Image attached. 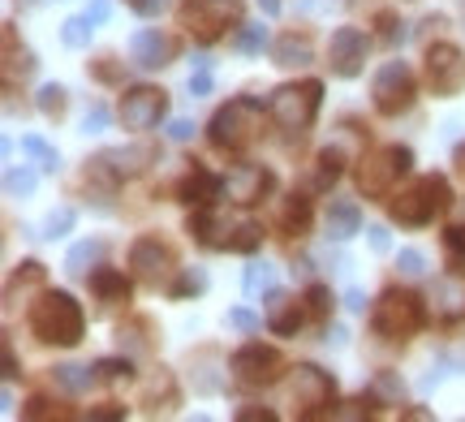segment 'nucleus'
I'll return each mask as SVG.
<instances>
[{"label": "nucleus", "instance_id": "nucleus-1", "mask_svg": "<svg viewBox=\"0 0 465 422\" xmlns=\"http://www.w3.org/2000/svg\"><path fill=\"white\" fill-rule=\"evenodd\" d=\"M185 233L194 237L207 250H232V254H254L263 246V224L246 216H229V211H216V207H199Z\"/></svg>", "mask_w": 465, "mask_h": 422}, {"label": "nucleus", "instance_id": "nucleus-2", "mask_svg": "<svg viewBox=\"0 0 465 422\" xmlns=\"http://www.w3.org/2000/svg\"><path fill=\"white\" fill-rule=\"evenodd\" d=\"M449 207H452L449 177L427 172V177H418V182H410V186L392 190L388 216H392V224H401V229H422V224H431L435 216H444Z\"/></svg>", "mask_w": 465, "mask_h": 422}, {"label": "nucleus", "instance_id": "nucleus-3", "mask_svg": "<svg viewBox=\"0 0 465 422\" xmlns=\"http://www.w3.org/2000/svg\"><path fill=\"white\" fill-rule=\"evenodd\" d=\"M26 323H31L35 340H44V345H61V349H74V345L83 340V332H86L83 306L74 302L69 293H44V298L31 306Z\"/></svg>", "mask_w": 465, "mask_h": 422}, {"label": "nucleus", "instance_id": "nucleus-4", "mask_svg": "<svg viewBox=\"0 0 465 422\" xmlns=\"http://www.w3.org/2000/svg\"><path fill=\"white\" fill-rule=\"evenodd\" d=\"M319 103H323V83H319V78H302V83H284L272 91L267 117L281 125L284 138H302L315 125Z\"/></svg>", "mask_w": 465, "mask_h": 422}, {"label": "nucleus", "instance_id": "nucleus-5", "mask_svg": "<svg viewBox=\"0 0 465 422\" xmlns=\"http://www.w3.org/2000/svg\"><path fill=\"white\" fill-rule=\"evenodd\" d=\"M259 134H263V103L250 100V95H237V100H229L216 113V117H212V125H207L212 147H216V152H229V155L246 152V147Z\"/></svg>", "mask_w": 465, "mask_h": 422}, {"label": "nucleus", "instance_id": "nucleus-6", "mask_svg": "<svg viewBox=\"0 0 465 422\" xmlns=\"http://www.w3.org/2000/svg\"><path fill=\"white\" fill-rule=\"evenodd\" d=\"M414 169V152L401 147V142H388V147H375L358 160V194L362 199H392V190L401 186V177Z\"/></svg>", "mask_w": 465, "mask_h": 422}, {"label": "nucleus", "instance_id": "nucleus-7", "mask_svg": "<svg viewBox=\"0 0 465 422\" xmlns=\"http://www.w3.org/2000/svg\"><path fill=\"white\" fill-rule=\"evenodd\" d=\"M422 323H427V306L410 289H383L371 310V328L383 340H410L422 332Z\"/></svg>", "mask_w": 465, "mask_h": 422}, {"label": "nucleus", "instance_id": "nucleus-8", "mask_svg": "<svg viewBox=\"0 0 465 422\" xmlns=\"http://www.w3.org/2000/svg\"><path fill=\"white\" fill-rule=\"evenodd\" d=\"M242 9L246 0H182L177 22L185 26V34H194V44H216L232 26H242Z\"/></svg>", "mask_w": 465, "mask_h": 422}, {"label": "nucleus", "instance_id": "nucleus-9", "mask_svg": "<svg viewBox=\"0 0 465 422\" xmlns=\"http://www.w3.org/2000/svg\"><path fill=\"white\" fill-rule=\"evenodd\" d=\"M414 95H418V83H414V69L405 61H383V69L375 74L371 83V103L380 117H401L414 108Z\"/></svg>", "mask_w": 465, "mask_h": 422}, {"label": "nucleus", "instance_id": "nucleus-10", "mask_svg": "<svg viewBox=\"0 0 465 422\" xmlns=\"http://www.w3.org/2000/svg\"><path fill=\"white\" fill-rule=\"evenodd\" d=\"M289 397L298 406L302 418H319V414H332L336 406V379L328 371H319L311 362L293 367V384H289Z\"/></svg>", "mask_w": 465, "mask_h": 422}, {"label": "nucleus", "instance_id": "nucleus-11", "mask_svg": "<svg viewBox=\"0 0 465 422\" xmlns=\"http://www.w3.org/2000/svg\"><path fill=\"white\" fill-rule=\"evenodd\" d=\"M232 379L242 384V388H267V384H276L284 371V358L281 349H272V345H263V340H250V345H242L237 354H232Z\"/></svg>", "mask_w": 465, "mask_h": 422}, {"label": "nucleus", "instance_id": "nucleus-12", "mask_svg": "<svg viewBox=\"0 0 465 422\" xmlns=\"http://www.w3.org/2000/svg\"><path fill=\"white\" fill-rule=\"evenodd\" d=\"M130 271L138 285L160 289V285H168V276L177 271V259L168 250V241H160V237H138L130 246Z\"/></svg>", "mask_w": 465, "mask_h": 422}, {"label": "nucleus", "instance_id": "nucleus-13", "mask_svg": "<svg viewBox=\"0 0 465 422\" xmlns=\"http://www.w3.org/2000/svg\"><path fill=\"white\" fill-rule=\"evenodd\" d=\"M164 113H168V95L160 91V86H130V91L121 95V108H116L121 125L134 130V134H143V130H151V125H160Z\"/></svg>", "mask_w": 465, "mask_h": 422}, {"label": "nucleus", "instance_id": "nucleus-14", "mask_svg": "<svg viewBox=\"0 0 465 422\" xmlns=\"http://www.w3.org/2000/svg\"><path fill=\"white\" fill-rule=\"evenodd\" d=\"M427 86L435 95L465 91V52L457 44H431L427 48Z\"/></svg>", "mask_w": 465, "mask_h": 422}, {"label": "nucleus", "instance_id": "nucleus-15", "mask_svg": "<svg viewBox=\"0 0 465 422\" xmlns=\"http://www.w3.org/2000/svg\"><path fill=\"white\" fill-rule=\"evenodd\" d=\"M366 52H371V39L358 26H336L328 39V65L336 78H358L366 69Z\"/></svg>", "mask_w": 465, "mask_h": 422}, {"label": "nucleus", "instance_id": "nucleus-16", "mask_svg": "<svg viewBox=\"0 0 465 422\" xmlns=\"http://www.w3.org/2000/svg\"><path fill=\"white\" fill-rule=\"evenodd\" d=\"M272 190H276V177H272V169H263V164H237V169L224 177V194L242 207L263 203Z\"/></svg>", "mask_w": 465, "mask_h": 422}, {"label": "nucleus", "instance_id": "nucleus-17", "mask_svg": "<svg viewBox=\"0 0 465 422\" xmlns=\"http://www.w3.org/2000/svg\"><path fill=\"white\" fill-rule=\"evenodd\" d=\"M173 52H177V44L160 31H138L130 39V61L138 69H164L173 61Z\"/></svg>", "mask_w": 465, "mask_h": 422}, {"label": "nucleus", "instance_id": "nucleus-18", "mask_svg": "<svg viewBox=\"0 0 465 422\" xmlns=\"http://www.w3.org/2000/svg\"><path fill=\"white\" fill-rule=\"evenodd\" d=\"M302 323H306V310H302L298 298H289L281 289H267V328L276 337H293Z\"/></svg>", "mask_w": 465, "mask_h": 422}, {"label": "nucleus", "instance_id": "nucleus-19", "mask_svg": "<svg viewBox=\"0 0 465 422\" xmlns=\"http://www.w3.org/2000/svg\"><path fill=\"white\" fill-rule=\"evenodd\" d=\"M220 190H224V182H220L216 172H207L199 160H194V164H190V172L177 182V199H182V203H190V207H207Z\"/></svg>", "mask_w": 465, "mask_h": 422}, {"label": "nucleus", "instance_id": "nucleus-20", "mask_svg": "<svg viewBox=\"0 0 465 422\" xmlns=\"http://www.w3.org/2000/svg\"><path fill=\"white\" fill-rule=\"evenodd\" d=\"M272 61L281 69H302V65H311L315 61V48H311V34L306 31H284L276 44H272Z\"/></svg>", "mask_w": 465, "mask_h": 422}, {"label": "nucleus", "instance_id": "nucleus-21", "mask_svg": "<svg viewBox=\"0 0 465 422\" xmlns=\"http://www.w3.org/2000/svg\"><path fill=\"white\" fill-rule=\"evenodd\" d=\"M435 315L444 323L465 319V280L452 271L444 280H435Z\"/></svg>", "mask_w": 465, "mask_h": 422}, {"label": "nucleus", "instance_id": "nucleus-22", "mask_svg": "<svg viewBox=\"0 0 465 422\" xmlns=\"http://www.w3.org/2000/svg\"><path fill=\"white\" fill-rule=\"evenodd\" d=\"M353 233H362V207L353 199H332V207H328V237L349 241Z\"/></svg>", "mask_w": 465, "mask_h": 422}, {"label": "nucleus", "instance_id": "nucleus-23", "mask_svg": "<svg viewBox=\"0 0 465 422\" xmlns=\"http://www.w3.org/2000/svg\"><path fill=\"white\" fill-rule=\"evenodd\" d=\"M311 220H315V207H311V199L293 190V194H289V199L281 203V229L289 237H302L306 229H311Z\"/></svg>", "mask_w": 465, "mask_h": 422}, {"label": "nucleus", "instance_id": "nucleus-24", "mask_svg": "<svg viewBox=\"0 0 465 422\" xmlns=\"http://www.w3.org/2000/svg\"><path fill=\"white\" fill-rule=\"evenodd\" d=\"M86 280H91V289H95V298H100V302H108V306L130 302V280H125L116 268H95Z\"/></svg>", "mask_w": 465, "mask_h": 422}, {"label": "nucleus", "instance_id": "nucleus-25", "mask_svg": "<svg viewBox=\"0 0 465 422\" xmlns=\"http://www.w3.org/2000/svg\"><path fill=\"white\" fill-rule=\"evenodd\" d=\"M48 280V271H44V263H35V259H26V263H17V271L9 276V289H5V298L9 302H17V293H26V289H39Z\"/></svg>", "mask_w": 465, "mask_h": 422}, {"label": "nucleus", "instance_id": "nucleus-26", "mask_svg": "<svg viewBox=\"0 0 465 422\" xmlns=\"http://www.w3.org/2000/svg\"><path fill=\"white\" fill-rule=\"evenodd\" d=\"M315 186L319 190H332L336 182H341V172H345V155H341V147H323L315 160Z\"/></svg>", "mask_w": 465, "mask_h": 422}, {"label": "nucleus", "instance_id": "nucleus-27", "mask_svg": "<svg viewBox=\"0 0 465 422\" xmlns=\"http://www.w3.org/2000/svg\"><path fill=\"white\" fill-rule=\"evenodd\" d=\"M151 323L147 319H130V323H121L116 328V345L121 349H130V354H151Z\"/></svg>", "mask_w": 465, "mask_h": 422}, {"label": "nucleus", "instance_id": "nucleus-28", "mask_svg": "<svg viewBox=\"0 0 465 422\" xmlns=\"http://www.w3.org/2000/svg\"><path fill=\"white\" fill-rule=\"evenodd\" d=\"M100 254H104V246H100V241H91V237H86V241H78V246L69 250L65 271H69V276H91V268L100 263Z\"/></svg>", "mask_w": 465, "mask_h": 422}, {"label": "nucleus", "instance_id": "nucleus-29", "mask_svg": "<svg viewBox=\"0 0 465 422\" xmlns=\"http://www.w3.org/2000/svg\"><path fill=\"white\" fill-rule=\"evenodd\" d=\"M22 152L31 155V160L44 172H56V169H61V155H56V147H48V142H44L39 134H26V138H22Z\"/></svg>", "mask_w": 465, "mask_h": 422}, {"label": "nucleus", "instance_id": "nucleus-30", "mask_svg": "<svg viewBox=\"0 0 465 422\" xmlns=\"http://www.w3.org/2000/svg\"><path fill=\"white\" fill-rule=\"evenodd\" d=\"M91 34H95V22H91L86 14L69 17L65 26H61V39H65V48H86V44H91Z\"/></svg>", "mask_w": 465, "mask_h": 422}, {"label": "nucleus", "instance_id": "nucleus-31", "mask_svg": "<svg viewBox=\"0 0 465 422\" xmlns=\"http://www.w3.org/2000/svg\"><path fill=\"white\" fill-rule=\"evenodd\" d=\"M52 375H56V379H61L69 392H86L91 384H95V379H100V375H95V367H56Z\"/></svg>", "mask_w": 465, "mask_h": 422}, {"label": "nucleus", "instance_id": "nucleus-32", "mask_svg": "<svg viewBox=\"0 0 465 422\" xmlns=\"http://www.w3.org/2000/svg\"><path fill=\"white\" fill-rule=\"evenodd\" d=\"M65 86L61 83H48L44 86V91H39V113H44V117H52V121H61L65 117Z\"/></svg>", "mask_w": 465, "mask_h": 422}, {"label": "nucleus", "instance_id": "nucleus-33", "mask_svg": "<svg viewBox=\"0 0 465 422\" xmlns=\"http://www.w3.org/2000/svg\"><path fill=\"white\" fill-rule=\"evenodd\" d=\"M444 246H449L452 259H465V203L457 207V216H452L449 229H444Z\"/></svg>", "mask_w": 465, "mask_h": 422}, {"label": "nucleus", "instance_id": "nucleus-34", "mask_svg": "<svg viewBox=\"0 0 465 422\" xmlns=\"http://www.w3.org/2000/svg\"><path fill=\"white\" fill-rule=\"evenodd\" d=\"M35 186H39V177H35L31 169H9L5 172V190H9V199H26V194H35Z\"/></svg>", "mask_w": 465, "mask_h": 422}, {"label": "nucleus", "instance_id": "nucleus-35", "mask_svg": "<svg viewBox=\"0 0 465 422\" xmlns=\"http://www.w3.org/2000/svg\"><path fill=\"white\" fill-rule=\"evenodd\" d=\"M306 310H311V315L323 323L328 315H332V293H328L323 285H311V289H306Z\"/></svg>", "mask_w": 465, "mask_h": 422}, {"label": "nucleus", "instance_id": "nucleus-36", "mask_svg": "<svg viewBox=\"0 0 465 422\" xmlns=\"http://www.w3.org/2000/svg\"><path fill=\"white\" fill-rule=\"evenodd\" d=\"M69 229H74V211H69V207H61V211H52L48 220H44V241H56V237H65Z\"/></svg>", "mask_w": 465, "mask_h": 422}, {"label": "nucleus", "instance_id": "nucleus-37", "mask_svg": "<svg viewBox=\"0 0 465 422\" xmlns=\"http://www.w3.org/2000/svg\"><path fill=\"white\" fill-rule=\"evenodd\" d=\"M212 61H207V56H199V69H194V74H190V95H194V100H203V95H212Z\"/></svg>", "mask_w": 465, "mask_h": 422}, {"label": "nucleus", "instance_id": "nucleus-38", "mask_svg": "<svg viewBox=\"0 0 465 422\" xmlns=\"http://www.w3.org/2000/svg\"><path fill=\"white\" fill-rule=\"evenodd\" d=\"M203 289H207V276H203V271H194V268H185L182 280L168 289V293H173V298H190V293H203Z\"/></svg>", "mask_w": 465, "mask_h": 422}, {"label": "nucleus", "instance_id": "nucleus-39", "mask_svg": "<svg viewBox=\"0 0 465 422\" xmlns=\"http://www.w3.org/2000/svg\"><path fill=\"white\" fill-rule=\"evenodd\" d=\"M95 375L100 379H130L134 367H130V358H104V362H95Z\"/></svg>", "mask_w": 465, "mask_h": 422}, {"label": "nucleus", "instance_id": "nucleus-40", "mask_svg": "<svg viewBox=\"0 0 465 422\" xmlns=\"http://www.w3.org/2000/svg\"><path fill=\"white\" fill-rule=\"evenodd\" d=\"M272 280H276V276H272V268H267V263H250V268H246V293L272 289Z\"/></svg>", "mask_w": 465, "mask_h": 422}, {"label": "nucleus", "instance_id": "nucleus-41", "mask_svg": "<svg viewBox=\"0 0 465 422\" xmlns=\"http://www.w3.org/2000/svg\"><path fill=\"white\" fill-rule=\"evenodd\" d=\"M263 44H267L263 26H242V34H237V48L250 52V56H254V52H263Z\"/></svg>", "mask_w": 465, "mask_h": 422}, {"label": "nucleus", "instance_id": "nucleus-42", "mask_svg": "<svg viewBox=\"0 0 465 422\" xmlns=\"http://www.w3.org/2000/svg\"><path fill=\"white\" fill-rule=\"evenodd\" d=\"M397 268L405 271V276H422V271H427V259H422V250H401Z\"/></svg>", "mask_w": 465, "mask_h": 422}, {"label": "nucleus", "instance_id": "nucleus-43", "mask_svg": "<svg viewBox=\"0 0 465 422\" xmlns=\"http://www.w3.org/2000/svg\"><path fill=\"white\" fill-rule=\"evenodd\" d=\"M229 328H237V332H259L263 319H259L254 310H229Z\"/></svg>", "mask_w": 465, "mask_h": 422}, {"label": "nucleus", "instance_id": "nucleus-44", "mask_svg": "<svg viewBox=\"0 0 465 422\" xmlns=\"http://www.w3.org/2000/svg\"><path fill=\"white\" fill-rule=\"evenodd\" d=\"M125 5H130L138 17H155V14H164L168 9V0H125Z\"/></svg>", "mask_w": 465, "mask_h": 422}, {"label": "nucleus", "instance_id": "nucleus-45", "mask_svg": "<svg viewBox=\"0 0 465 422\" xmlns=\"http://www.w3.org/2000/svg\"><path fill=\"white\" fill-rule=\"evenodd\" d=\"M91 74H95L100 83H121V69L113 65V56H104V61H95V65H91Z\"/></svg>", "mask_w": 465, "mask_h": 422}, {"label": "nucleus", "instance_id": "nucleus-46", "mask_svg": "<svg viewBox=\"0 0 465 422\" xmlns=\"http://www.w3.org/2000/svg\"><path fill=\"white\" fill-rule=\"evenodd\" d=\"M26 418H61V409L52 406V401H44V397H35L31 406H26Z\"/></svg>", "mask_w": 465, "mask_h": 422}, {"label": "nucleus", "instance_id": "nucleus-47", "mask_svg": "<svg viewBox=\"0 0 465 422\" xmlns=\"http://www.w3.org/2000/svg\"><path fill=\"white\" fill-rule=\"evenodd\" d=\"M380 26H383V44H397V39H405V31H401V22L392 14H380Z\"/></svg>", "mask_w": 465, "mask_h": 422}, {"label": "nucleus", "instance_id": "nucleus-48", "mask_svg": "<svg viewBox=\"0 0 465 422\" xmlns=\"http://www.w3.org/2000/svg\"><path fill=\"white\" fill-rule=\"evenodd\" d=\"M86 134H100L104 125H108V108H104V103H95V108H91V113H86Z\"/></svg>", "mask_w": 465, "mask_h": 422}, {"label": "nucleus", "instance_id": "nucleus-49", "mask_svg": "<svg viewBox=\"0 0 465 422\" xmlns=\"http://www.w3.org/2000/svg\"><path fill=\"white\" fill-rule=\"evenodd\" d=\"M86 418H108V422H113V418H125V409H121V406H95Z\"/></svg>", "mask_w": 465, "mask_h": 422}, {"label": "nucleus", "instance_id": "nucleus-50", "mask_svg": "<svg viewBox=\"0 0 465 422\" xmlns=\"http://www.w3.org/2000/svg\"><path fill=\"white\" fill-rule=\"evenodd\" d=\"M237 418H242V422H254V418L276 422V414H272V409H237Z\"/></svg>", "mask_w": 465, "mask_h": 422}, {"label": "nucleus", "instance_id": "nucleus-51", "mask_svg": "<svg viewBox=\"0 0 465 422\" xmlns=\"http://www.w3.org/2000/svg\"><path fill=\"white\" fill-rule=\"evenodd\" d=\"M168 134L177 138V142H185V138L194 134V125H190V121H173V125H168Z\"/></svg>", "mask_w": 465, "mask_h": 422}, {"label": "nucleus", "instance_id": "nucleus-52", "mask_svg": "<svg viewBox=\"0 0 465 422\" xmlns=\"http://www.w3.org/2000/svg\"><path fill=\"white\" fill-rule=\"evenodd\" d=\"M86 17H91L95 26H100V22H108V0H95V5L86 9Z\"/></svg>", "mask_w": 465, "mask_h": 422}, {"label": "nucleus", "instance_id": "nucleus-53", "mask_svg": "<svg viewBox=\"0 0 465 422\" xmlns=\"http://www.w3.org/2000/svg\"><path fill=\"white\" fill-rule=\"evenodd\" d=\"M366 233H371V246H375V250H388V229H366Z\"/></svg>", "mask_w": 465, "mask_h": 422}, {"label": "nucleus", "instance_id": "nucleus-54", "mask_svg": "<svg viewBox=\"0 0 465 422\" xmlns=\"http://www.w3.org/2000/svg\"><path fill=\"white\" fill-rule=\"evenodd\" d=\"M345 302H349V310H362V289H349V293H345Z\"/></svg>", "mask_w": 465, "mask_h": 422}, {"label": "nucleus", "instance_id": "nucleus-55", "mask_svg": "<svg viewBox=\"0 0 465 422\" xmlns=\"http://www.w3.org/2000/svg\"><path fill=\"white\" fill-rule=\"evenodd\" d=\"M259 9H263L267 17H276V14H281V0H259Z\"/></svg>", "mask_w": 465, "mask_h": 422}, {"label": "nucleus", "instance_id": "nucleus-56", "mask_svg": "<svg viewBox=\"0 0 465 422\" xmlns=\"http://www.w3.org/2000/svg\"><path fill=\"white\" fill-rule=\"evenodd\" d=\"M452 164H457V172H461V177H465V142H461V147H457V155H452Z\"/></svg>", "mask_w": 465, "mask_h": 422}]
</instances>
